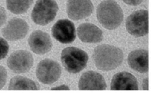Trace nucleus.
<instances>
[{"mask_svg": "<svg viewBox=\"0 0 153 97\" xmlns=\"http://www.w3.org/2000/svg\"><path fill=\"white\" fill-rule=\"evenodd\" d=\"M99 22L105 28L113 30L118 28L123 20V12L120 6L113 0H105L97 9Z\"/></svg>", "mask_w": 153, "mask_h": 97, "instance_id": "2", "label": "nucleus"}, {"mask_svg": "<svg viewBox=\"0 0 153 97\" xmlns=\"http://www.w3.org/2000/svg\"><path fill=\"white\" fill-rule=\"evenodd\" d=\"M40 89V87L36 82L24 76H15L10 80L8 86V90H37Z\"/></svg>", "mask_w": 153, "mask_h": 97, "instance_id": "16", "label": "nucleus"}, {"mask_svg": "<svg viewBox=\"0 0 153 97\" xmlns=\"http://www.w3.org/2000/svg\"><path fill=\"white\" fill-rule=\"evenodd\" d=\"M28 45L33 52L42 55L48 53L52 49V42L48 33L40 30H36L30 35Z\"/></svg>", "mask_w": 153, "mask_h": 97, "instance_id": "11", "label": "nucleus"}, {"mask_svg": "<svg viewBox=\"0 0 153 97\" xmlns=\"http://www.w3.org/2000/svg\"><path fill=\"white\" fill-rule=\"evenodd\" d=\"M58 11L55 0H37L31 12V19L37 25H46L54 20Z\"/></svg>", "mask_w": 153, "mask_h": 97, "instance_id": "4", "label": "nucleus"}, {"mask_svg": "<svg viewBox=\"0 0 153 97\" xmlns=\"http://www.w3.org/2000/svg\"><path fill=\"white\" fill-rule=\"evenodd\" d=\"M94 10V5L91 0H68L67 12L73 20H80L91 16Z\"/></svg>", "mask_w": 153, "mask_h": 97, "instance_id": "9", "label": "nucleus"}, {"mask_svg": "<svg viewBox=\"0 0 153 97\" xmlns=\"http://www.w3.org/2000/svg\"><path fill=\"white\" fill-rule=\"evenodd\" d=\"M142 87H143V90H148V78H145L143 80V84H142Z\"/></svg>", "mask_w": 153, "mask_h": 97, "instance_id": "23", "label": "nucleus"}, {"mask_svg": "<svg viewBox=\"0 0 153 97\" xmlns=\"http://www.w3.org/2000/svg\"><path fill=\"white\" fill-rule=\"evenodd\" d=\"M128 64L132 70L146 73L149 70V52L143 49L132 51L128 56Z\"/></svg>", "mask_w": 153, "mask_h": 97, "instance_id": "15", "label": "nucleus"}, {"mask_svg": "<svg viewBox=\"0 0 153 97\" xmlns=\"http://www.w3.org/2000/svg\"><path fill=\"white\" fill-rule=\"evenodd\" d=\"M34 0H6L7 8L14 14L25 13L32 4Z\"/></svg>", "mask_w": 153, "mask_h": 97, "instance_id": "17", "label": "nucleus"}, {"mask_svg": "<svg viewBox=\"0 0 153 97\" xmlns=\"http://www.w3.org/2000/svg\"><path fill=\"white\" fill-rule=\"evenodd\" d=\"M51 90H70V87L68 86H66V85H61V86L58 87H55L51 88Z\"/></svg>", "mask_w": 153, "mask_h": 97, "instance_id": "22", "label": "nucleus"}, {"mask_svg": "<svg viewBox=\"0 0 153 97\" xmlns=\"http://www.w3.org/2000/svg\"><path fill=\"white\" fill-rule=\"evenodd\" d=\"M9 51L8 43L2 37H0V60L7 56Z\"/></svg>", "mask_w": 153, "mask_h": 97, "instance_id": "18", "label": "nucleus"}, {"mask_svg": "<svg viewBox=\"0 0 153 97\" xmlns=\"http://www.w3.org/2000/svg\"><path fill=\"white\" fill-rule=\"evenodd\" d=\"M7 71L3 67L0 66V90L5 85L7 81Z\"/></svg>", "mask_w": 153, "mask_h": 97, "instance_id": "19", "label": "nucleus"}, {"mask_svg": "<svg viewBox=\"0 0 153 97\" xmlns=\"http://www.w3.org/2000/svg\"><path fill=\"white\" fill-rule=\"evenodd\" d=\"M138 88V81L135 76L128 72L115 74L111 84L112 90H137Z\"/></svg>", "mask_w": 153, "mask_h": 97, "instance_id": "13", "label": "nucleus"}, {"mask_svg": "<svg viewBox=\"0 0 153 97\" xmlns=\"http://www.w3.org/2000/svg\"><path fill=\"white\" fill-rule=\"evenodd\" d=\"M29 26L24 19L13 18L2 29V35L6 40L10 41L23 39L28 34Z\"/></svg>", "mask_w": 153, "mask_h": 97, "instance_id": "10", "label": "nucleus"}, {"mask_svg": "<svg viewBox=\"0 0 153 97\" xmlns=\"http://www.w3.org/2000/svg\"><path fill=\"white\" fill-rule=\"evenodd\" d=\"M126 30L131 35L136 37H143L149 32V13L146 10L133 12L126 21Z\"/></svg>", "mask_w": 153, "mask_h": 97, "instance_id": "5", "label": "nucleus"}, {"mask_svg": "<svg viewBox=\"0 0 153 97\" xmlns=\"http://www.w3.org/2000/svg\"><path fill=\"white\" fill-rule=\"evenodd\" d=\"M124 55L120 48L108 44L97 46L94 51L93 59L97 69L110 71L117 68L123 61Z\"/></svg>", "mask_w": 153, "mask_h": 97, "instance_id": "1", "label": "nucleus"}, {"mask_svg": "<svg viewBox=\"0 0 153 97\" xmlns=\"http://www.w3.org/2000/svg\"><path fill=\"white\" fill-rule=\"evenodd\" d=\"M8 68L15 73H25L29 71L34 64L32 55L26 50L13 52L7 60Z\"/></svg>", "mask_w": 153, "mask_h": 97, "instance_id": "7", "label": "nucleus"}, {"mask_svg": "<svg viewBox=\"0 0 153 97\" xmlns=\"http://www.w3.org/2000/svg\"><path fill=\"white\" fill-rule=\"evenodd\" d=\"M126 4L131 6H136L141 4L143 0H123Z\"/></svg>", "mask_w": 153, "mask_h": 97, "instance_id": "21", "label": "nucleus"}, {"mask_svg": "<svg viewBox=\"0 0 153 97\" xmlns=\"http://www.w3.org/2000/svg\"><path fill=\"white\" fill-rule=\"evenodd\" d=\"M77 35L83 43H100L103 39V32L99 27L90 22H85L79 25Z\"/></svg>", "mask_w": 153, "mask_h": 97, "instance_id": "14", "label": "nucleus"}, {"mask_svg": "<svg viewBox=\"0 0 153 97\" xmlns=\"http://www.w3.org/2000/svg\"><path fill=\"white\" fill-rule=\"evenodd\" d=\"M88 59L89 58L86 52L74 46L65 48L61 52L62 64L67 71L73 74L82 71L86 67Z\"/></svg>", "mask_w": 153, "mask_h": 97, "instance_id": "3", "label": "nucleus"}, {"mask_svg": "<svg viewBox=\"0 0 153 97\" xmlns=\"http://www.w3.org/2000/svg\"><path fill=\"white\" fill-rule=\"evenodd\" d=\"M61 75V67L53 60H42L37 66L36 76L39 81L44 84H52L59 79Z\"/></svg>", "mask_w": 153, "mask_h": 97, "instance_id": "6", "label": "nucleus"}, {"mask_svg": "<svg viewBox=\"0 0 153 97\" xmlns=\"http://www.w3.org/2000/svg\"><path fill=\"white\" fill-rule=\"evenodd\" d=\"M106 88H107V84L104 77L97 72H87L82 74L79 79V90H104Z\"/></svg>", "mask_w": 153, "mask_h": 97, "instance_id": "12", "label": "nucleus"}, {"mask_svg": "<svg viewBox=\"0 0 153 97\" xmlns=\"http://www.w3.org/2000/svg\"><path fill=\"white\" fill-rule=\"evenodd\" d=\"M54 38L61 43H71L76 39V27L69 19H60L55 23L52 28Z\"/></svg>", "mask_w": 153, "mask_h": 97, "instance_id": "8", "label": "nucleus"}, {"mask_svg": "<svg viewBox=\"0 0 153 97\" xmlns=\"http://www.w3.org/2000/svg\"><path fill=\"white\" fill-rule=\"evenodd\" d=\"M6 19H7V14H6L5 10L3 7L0 6V27L4 24Z\"/></svg>", "mask_w": 153, "mask_h": 97, "instance_id": "20", "label": "nucleus"}]
</instances>
